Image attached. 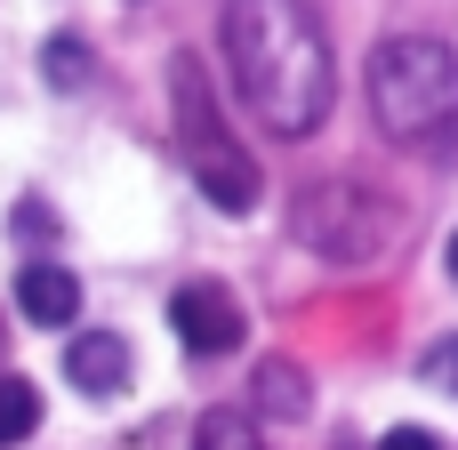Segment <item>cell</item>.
I'll return each mask as SVG.
<instances>
[{
  "label": "cell",
  "mask_w": 458,
  "mask_h": 450,
  "mask_svg": "<svg viewBox=\"0 0 458 450\" xmlns=\"http://www.w3.org/2000/svg\"><path fill=\"white\" fill-rule=\"evenodd\" d=\"M225 64L274 137H314L338 97V56L306 0H225Z\"/></svg>",
  "instance_id": "obj_1"
},
{
  "label": "cell",
  "mask_w": 458,
  "mask_h": 450,
  "mask_svg": "<svg viewBox=\"0 0 458 450\" xmlns=\"http://www.w3.org/2000/svg\"><path fill=\"white\" fill-rule=\"evenodd\" d=\"M370 113L394 145H443L458 129V56L427 32H394L370 48Z\"/></svg>",
  "instance_id": "obj_2"
},
{
  "label": "cell",
  "mask_w": 458,
  "mask_h": 450,
  "mask_svg": "<svg viewBox=\"0 0 458 450\" xmlns=\"http://www.w3.org/2000/svg\"><path fill=\"white\" fill-rule=\"evenodd\" d=\"M169 97H177V137L193 153V185L209 193V209H225V217L258 209V161L225 137V121H217V105L201 89V56H177L169 64Z\"/></svg>",
  "instance_id": "obj_3"
},
{
  "label": "cell",
  "mask_w": 458,
  "mask_h": 450,
  "mask_svg": "<svg viewBox=\"0 0 458 450\" xmlns=\"http://www.w3.org/2000/svg\"><path fill=\"white\" fill-rule=\"evenodd\" d=\"M298 233H306V250H322L338 266H362L394 242V209L370 185H314L298 201Z\"/></svg>",
  "instance_id": "obj_4"
},
{
  "label": "cell",
  "mask_w": 458,
  "mask_h": 450,
  "mask_svg": "<svg viewBox=\"0 0 458 450\" xmlns=\"http://www.w3.org/2000/svg\"><path fill=\"white\" fill-rule=\"evenodd\" d=\"M169 330L185 338V354H233L242 346V306L225 282H185L169 298Z\"/></svg>",
  "instance_id": "obj_5"
},
{
  "label": "cell",
  "mask_w": 458,
  "mask_h": 450,
  "mask_svg": "<svg viewBox=\"0 0 458 450\" xmlns=\"http://www.w3.org/2000/svg\"><path fill=\"white\" fill-rule=\"evenodd\" d=\"M64 378H72L81 395L113 403V395L129 386V338H113V330H81V338L64 346Z\"/></svg>",
  "instance_id": "obj_6"
},
{
  "label": "cell",
  "mask_w": 458,
  "mask_h": 450,
  "mask_svg": "<svg viewBox=\"0 0 458 450\" xmlns=\"http://www.w3.org/2000/svg\"><path fill=\"white\" fill-rule=\"evenodd\" d=\"M16 306H24V322H40V330H64L72 314H81V274H64V266H16Z\"/></svg>",
  "instance_id": "obj_7"
},
{
  "label": "cell",
  "mask_w": 458,
  "mask_h": 450,
  "mask_svg": "<svg viewBox=\"0 0 458 450\" xmlns=\"http://www.w3.org/2000/svg\"><path fill=\"white\" fill-rule=\"evenodd\" d=\"M40 427V386L32 378H0V450H16Z\"/></svg>",
  "instance_id": "obj_8"
},
{
  "label": "cell",
  "mask_w": 458,
  "mask_h": 450,
  "mask_svg": "<svg viewBox=\"0 0 458 450\" xmlns=\"http://www.w3.org/2000/svg\"><path fill=\"white\" fill-rule=\"evenodd\" d=\"M258 403L282 411V419H298V411H306V378H298V362H266V370H258Z\"/></svg>",
  "instance_id": "obj_9"
},
{
  "label": "cell",
  "mask_w": 458,
  "mask_h": 450,
  "mask_svg": "<svg viewBox=\"0 0 458 450\" xmlns=\"http://www.w3.org/2000/svg\"><path fill=\"white\" fill-rule=\"evenodd\" d=\"M193 450H266V443H258V427H250L242 411H209V419L193 427Z\"/></svg>",
  "instance_id": "obj_10"
},
{
  "label": "cell",
  "mask_w": 458,
  "mask_h": 450,
  "mask_svg": "<svg viewBox=\"0 0 458 450\" xmlns=\"http://www.w3.org/2000/svg\"><path fill=\"white\" fill-rule=\"evenodd\" d=\"M40 64H48V89H81V81H89V48H81L72 32H56Z\"/></svg>",
  "instance_id": "obj_11"
},
{
  "label": "cell",
  "mask_w": 458,
  "mask_h": 450,
  "mask_svg": "<svg viewBox=\"0 0 458 450\" xmlns=\"http://www.w3.org/2000/svg\"><path fill=\"white\" fill-rule=\"evenodd\" d=\"M427 378H435V386H451V395H458V338H443V346L427 354Z\"/></svg>",
  "instance_id": "obj_12"
},
{
  "label": "cell",
  "mask_w": 458,
  "mask_h": 450,
  "mask_svg": "<svg viewBox=\"0 0 458 450\" xmlns=\"http://www.w3.org/2000/svg\"><path fill=\"white\" fill-rule=\"evenodd\" d=\"M378 450H443V443H435L427 427H394V435H386V443H378Z\"/></svg>",
  "instance_id": "obj_13"
},
{
  "label": "cell",
  "mask_w": 458,
  "mask_h": 450,
  "mask_svg": "<svg viewBox=\"0 0 458 450\" xmlns=\"http://www.w3.org/2000/svg\"><path fill=\"white\" fill-rule=\"evenodd\" d=\"M16 225H24V233H56V217H48V201H24V209H16Z\"/></svg>",
  "instance_id": "obj_14"
},
{
  "label": "cell",
  "mask_w": 458,
  "mask_h": 450,
  "mask_svg": "<svg viewBox=\"0 0 458 450\" xmlns=\"http://www.w3.org/2000/svg\"><path fill=\"white\" fill-rule=\"evenodd\" d=\"M451 274H458V233H451Z\"/></svg>",
  "instance_id": "obj_15"
}]
</instances>
